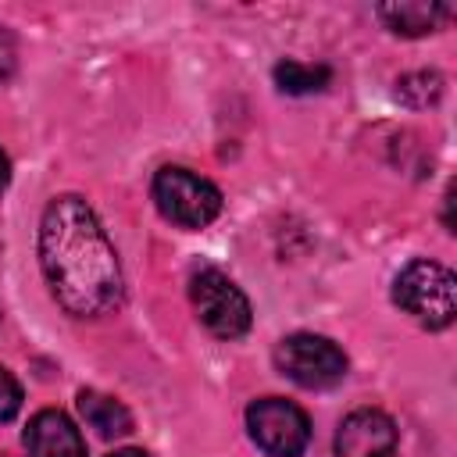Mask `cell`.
Instances as JSON below:
<instances>
[{
  "label": "cell",
  "instance_id": "cell-1",
  "mask_svg": "<svg viewBox=\"0 0 457 457\" xmlns=\"http://www.w3.org/2000/svg\"><path fill=\"white\" fill-rule=\"evenodd\" d=\"M39 264L54 300L75 318H100L121 300V264L93 207L75 196H54L39 221Z\"/></svg>",
  "mask_w": 457,
  "mask_h": 457
},
{
  "label": "cell",
  "instance_id": "cell-2",
  "mask_svg": "<svg viewBox=\"0 0 457 457\" xmlns=\"http://www.w3.org/2000/svg\"><path fill=\"white\" fill-rule=\"evenodd\" d=\"M393 300L425 328H446L457 314V282L450 268L418 257L411 261L396 282H393Z\"/></svg>",
  "mask_w": 457,
  "mask_h": 457
},
{
  "label": "cell",
  "instance_id": "cell-3",
  "mask_svg": "<svg viewBox=\"0 0 457 457\" xmlns=\"http://www.w3.org/2000/svg\"><path fill=\"white\" fill-rule=\"evenodd\" d=\"M189 300L200 325L218 339H239L253 325V311L246 293L218 268H200L189 278Z\"/></svg>",
  "mask_w": 457,
  "mask_h": 457
},
{
  "label": "cell",
  "instance_id": "cell-4",
  "mask_svg": "<svg viewBox=\"0 0 457 457\" xmlns=\"http://www.w3.org/2000/svg\"><path fill=\"white\" fill-rule=\"evenodd\" d=\"M154 204L179 228H204L221 214L218 186L179 164H168L154 175Z\"/></svg>",
  "mask_w": 457,
  "mask_h": 457
},
{
  "label": "cell",
  "instance_id": "cell-5",
  "mask_svg": "<svg viewBox=\"0 0 457 457\" xmlns=\"http://www.w3.org/2000/svg\"><path fill=\"white\" fill-rule=\"evenodd\" d=\"M275 368L303 389H328L346 375V353L314 332H293L275 346Z\"/></svg>",
  "mask_w": 457,
  "mask_h": 457
},
{
  "label": "cell",
  "instance_id": "cell-6",
  "mask_svg": "<svg viewBox=\"0 0 457 457\" xmlns=\"http://www.w3.org/2000/svg\"><path fill=\"white\" fill-rule=\"evenodd\" d=\"M246 428L250 439L268 457H300L311 443V421L307 414L282 396H261L246 407Z\"/></svg>",
  "mask_w": 457,
  "mask_h": 457
},
{
  "label": "cell",
  "instance_id": "cell-7",
  "mask_svg": "<svg viewBox=\"0 0 457 457\" xmlns=\"http://www.w3.org/2000/svg\"><path fill=\"white\" fill-rule=\"evenodd\" d=\"M336 457H400V436L389 414L361 407L336 432Z\"/></svg>",
  "mask_w": 457,
  "mask_h": 457
},
{
  "label": "cell",
  "instance_id": "cell-8",
  "mask_svg": "<svg viewBox=\"0 0 457 457\" xmlns=\"http://www.w3.org/2000/svg\"><path fill=\"white\" fill-rule=\"evenodd\" d=\"M29 457H86V439L75 428V421L57 411V407H43L32 414L25 436H21Z\"/></svg>",
  "mask_w": 457,
  "mask_h": 457
},
{
  "label": "cell",
  "instance_id": "cell-9",
  "mask_svg": "<svg viewBox=\"0 0 457 457\" xmlns=\"http://www.w3.org/2000/svg\"><path fill=\"white\" fill-rule=\"evenodd\" d=\"M375 14L382 25L396 36H428L436 32L453 11L446 4H425V0H403V4H378Z\"/></svg>",
  "mask_w": 457,
  "mask_h": 457
},
{
  "label": "cell",
  "instance_id": "cell-10",
  "mask_svg": "<svg viewBox=\"0 0 457 457\" xmlns=\"http://www.w3.org/2000/svg\"><path fill=\"white\" fill-rule=\"evenodd\" d=\"M79 414L89 428H96V436L104 439H118V436H129L132 432V414L121 400L107 396V393H96V389H82L79 393Z\"/></svg>",
  "mask_w": 457,
  "mask_h": 457
},
{
  "label": "cell",
  "instance_id": "cell-11",
  "mask_svg": "<svg viewBox=\"0 0 457 457\" xmlns=\"http://www.w3.org/2000/svg\"><path fill=\"white\" fill-rule=\"evenodd\" d=\"M271 75H275V86L289 96H311L332 82V71L325 64H303V61H278Z\"/></svg>",
  "mask_w": 457,
  "mask_h": 457
},
{
  "label": "cell",
  "instance_id": "cell-12",
  "mask_svg": "<svg viewBox=\"0 0 457 457\" xmlns=\"http://www.w3.org/2000/svg\"><path fill=\"white\" fill-rule=\"evenodd\" d=\"M439 93H443V79L436 71H414V75H403L396 82V96L411 107H428Z\"/></svg>",
  "mask_w": 457,
  "mask_h": 457
},
{
  "label": "cell",
  "instance_id": "cell-13",
  "mask_svg": "<svg viewBox=\"0 0 457 457\" xmlns=\"http://www.w3.org/2000/svg\"><path fill=\"white\" fill-rule=\"evenodd\" d=\"M18 411H21V386L7 368H0V421H11Z\"/></svg>",
  "mask_w": 457,
  "mask_h": 457
},
{
  "label": "cell",
  "instance_id": "cell-14",
  "mask_svg": "<svg viewBox=\"0 0 457 457\" xmlns=\"http://www.w3.org/2000/svg\"><path fill=\"white\" fill-rule=\"evenodd\" d=\"M11 71H14V39H11V32L0 29V82H4Z\"/></svg>",
  "mask_w": 457,
  "mask_h": 457
},
{
  "label": "cell",
  "instance_id": "cell-15",
  "mask_svg": "<svg viewBox=\"0 0 457 457\" xmlns=\"http://www.w3.org/2000/svg\"><path fill=\"white\" fill-rule=\"evenodd\" d=\"M7 182H11V161H7V154L0 150V193L7 189Z\"/></svg>",
  "mask_w": 457,
  "mask_h": 457
},
{
  "label": "cell",
  "instance_id": "cell-16",
  "mask_svg": "<svg viewBox=\"0 0 457 457\" xmlns=\"http://www.w3.org/2000/svg\"><path fill=\"white\" fill-rule=\"evenodd\" d=\"M107 457H150V453H143V450H136V446H125V450H114V453H107Z\"/></svg>",
  "mask_w": 457,
  "mask_h": 457
}]
</instances>
